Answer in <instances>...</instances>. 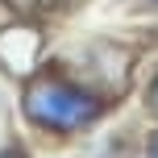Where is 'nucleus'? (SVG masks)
<instances>
[{
    "label": "nucleus",
    "instance_id": "obj_4",
    "mask_svg": "<svg viewBox=\"0 0 158 158\" xmlns=\"http://www.w3.org/2000/svg\"><path fill=\"white\" fill-rule=\"evenodd\" d=\"M146 158H158V129L150 133V142H146Z\"/></svg>",
    "mask_w": 158,
    "mask_h": 158
},
{
    "label": "nucleus",
    "instance_id": "obj_1",
    "mask_svg": "<svg viewBox=\"0 0 158 158\" xmlns=\"http://www.w3.org/2000/svg\"><path fill=\"white\" fill-rule=\"evenodd\" d=\"M100 112H104V96L79 79L29 75L21 87V117L42 133H58V137L83 133L100 121Z\"/></svg>",
    "mask_w": 158,
    "mask_h": 158
},
{
    "label": "nucleus",
    "instance_id": "obj_6",
    "mask_svg": "<svg viewBox=\"0 0 158 158\" xmlns=\"http://www.w3.org/2000/svg\"><path fill=\"white\" fill-rule=\"evenodd\" d=\"M146 4H158V0H146Z\"/></svg>",
    "mask_w": 158,
    "mask_h": 158
},
{
    "label": "nucleus",
    "instance_id": "obj_2",
    "mask_svg": "<svg viewBox=\"0 0 158 158\" xmlns=\"http://www.w3.org/2000/svg\"><path fill=\"white\" fill-rule=\"evenodd\" d=\"M46 54V33L33 21H8L0 25V67L13 79H29Z\"/></svg>",
    "mask_w": 158,
    "mask_h": 158
},
{
    "label": "nucleus",
    "instance_id": "obj_3",
    "mask_svg": "<svg viewBox=\"0 0 158 158\" xmlns=\"http://www.w3.org/2000/svg\"><path fill=\"white\" fill-rule=\"evenodd\" d=\"M0 158H29V150H21V146H0Z\"/></svg>",
    "mask_w": 158,
    "mask_h": 158
},
{
    "label": "nucleus",
    "instance_id": "obj_5",
    "mask_svg": "<svg viewBox=\"0 0 158 158\" xmlns=\"http://www.w3.org/2000/svg\"><path fill=\"white\" fill-rule=\"evenodd\" d=\"M146 100H150V108L158 112V79H154V87H150V96H146Z\"/></svg>",
    "mask_w": 158,
    "mask_h": 158
}]
</instances>
